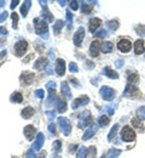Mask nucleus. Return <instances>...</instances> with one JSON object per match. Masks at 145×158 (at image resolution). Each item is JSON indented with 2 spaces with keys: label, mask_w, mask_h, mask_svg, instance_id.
Masks as SVG:
<instances>
[{
  "label": "nucleus",
  "mask_w": 145,
  "mask_h": 158,
  "mask_svg": "<svg viewBox=\"0 0 145 158\" xmlns=\"http://www.w3.org/2000/svg\"><path fill=\"white\" fill-rule=\"evenodd\" d=\"M123 65H124V61L123 60H116V62H115V66L117 67V68L123 67Z\"/></svg>",
  "instance_id": "52"
},
{
  "label": "nucleus",
  "mask_w": 145,
  "mask_h": 158,
  "mask_svg": "<svg viewBox=\"0 0 145 158\" xmlns=\"http://www.w3.org/2000/svg\"><path fill=\"white\" fill-rule=\"evenodd\" d=\"M61 147H62L61 140H56V141L53 142V151H54L56 153H58V152L61 151Z\"/></svg>",
  "instance_id": "41"
},
{
  "label": "nucleus",
  "mask_w": 145,
  "mask_h": 158,
  "mask_svg": "<svg viewBox=\"0 0 145 158\" xmlns=\"http://www.w3.org/2000/svg\"><path fill=\"white\" fill-rule=\"evenodd\" d=\"M27 158H35L34 150H28V152H27Z\"/></svg>",
  "instance_id": "54"
},
{
  "label": "nucleus",
  "mask_w": 145,
  "mask_h": 158,
  "mask_svg": "<svg viewBox=\"0 0 145 158\" xmlns=\"http://www.w3.org/2000/svg\"><path fill=\"white\" fill-rule=\"evenodd\" d=\"M69 71L73 73H76V72H79V67H77V65L75 62H70L69 63Z\"/></svg>",
  "instance_id": "44"
},
{
  "label": "nucleus",
  "mask_w": 145,
  "mask_h": 158,
  "mask_svg": "<svg viewBox=\"0 0 145 158\" xmlns=\"http://www.w3.org/2000/svg\"><path fill=\"white\" fill-rule=\"evenodd\" d=\"M95 153H97V150L94 146H91L88 149V156H87V158H95Z\"/></svg>",
  "instance_id": "42"
},
{
  "label": "nucleus",
  "mask_w": 145,
  "mask_h": 158,
  "mask_svg": "<svg viewBox=\"0 0 145 158\" xmlns=\"http://www.w3.org/2000/svg\"><path fill=\"white\" fill-rule=\"evenodd\" d=\"M11 17H12V19H13V24H12V27H13L15 29H17V22H18V15H17L16 12H13V14L11 15Z\"/></svg>",
  "instance_id": "48"
},
{
  "label": "nucleus",
  "mask_w": 145,
  "mask_h": 158,
  "mask_svg": "<svg viewBox=\"0 0 145 158\" xmlns=\"http://www.w3.org/2000/svg\"><path fill=\"white\" fill-rule=\"evenodd\" d=\"M81 11H82V14H90L91 11H92V6L91 5H88V4H82V7H81Z\"/></svg>",
  "instance_id": "39"
},
{
  "label": "nucleus",
  "mask_w": 145,
  "mask_h": 158,
  "mask_svg": "<svg viewBox=\"0 0 145 158\" xmlns=\"http://www.w3.org/2000/svg\"><path fill=\"white\" fill-rule=\"evenodd\" d=\"M135 32H137V34L139 35H145V26L140 24V26H135Z\"/></svg>",
  "instance_id": "40"
},
{
  "label": "nucleus",
  "mask_w": 145,
  "mask_h": 158,
  "mask_svg": "<svg viewBox=\"0 0 145 158\" xmlns=\"http://www.w3.org/2000/svg\"><path fill=\"white\" fill-rule=\"evenodd\" d=\"M41 17L44 18V19H47L48 22H52L53 21V16L51 15V12L48 11V9L45 6L44 7V10H42V14H41Z\"/></svg>",
  "instance_id": "29"
},
{
  "label": "nucleus",
  "mask_w": 145,
  "mask_h": 158,
  "mask_svg": "<svg viewBox=\"0 0 145 158\" xmlns=\"http://www.w3.org/2000/svg\"><path fill=\"white\" fill-rule=\"evenodd\" d=\"M103 73H104L106 77H108V78H110V79H117V78H119L117 72H115L114 70H111L110 67H104Z\"/></svg>",
  "instance_id": "22"
},
{
  "label": "nucleus",
  "mask_w": 145,
  "mask_h": 158,
  "mask_svg": "<svg viewBox=\"0 0 145 158\" xmlns=\"http://www.w3.org/2000/svg\"><path fill=\"white\" fill-rule=\"evenodd\" d=\"M121 139L126 142H131L135 140V133L129 125L123 126V129L121 131Z\"/></svg>",
  "instance_id": "3"
},
{
  "label": "nucleus",
  "mask_w": 145,
  "mask_h": 158,
  "mask_svg": "<svg viewBox=\"0 0 145 158\" xmlns=\"http://www.w3.org/2000/svg\"><path fill=\"white\" fill-rule=\"evenodd\" d=\"M120 154H121V150H117V149H111L109 150V153H108L109 158H117Z\"/></svg>",
  "instance_id": "36"
},
{
  "label": "nucleus",
  "mask_w": 145,
  "mask_h": 158,
  "mask_svg": "<svg viewBox=\"0 0 145 158\" xmlns=\"http://www.w3.org/2000/svg\"><path fill=\"white\" fill-rule=\"evenodd\" d=\"M0 34L3 35H7V29L5 27H0Z\"/></svg>",
  "instance_id": "57"
},
{
  "label": "nucleus",
  "mask_w": 145,
  "mask_h": 158,
  "mask_svg": "<svg viewBox=\"0 0 145 158\" xmlns=\"http://www.w3.org/2000/svg\"><path fill=\"white\" fill-rule=\"evenodd\" d=\"M27 47H28V44H27V42L25 40H21V42H17L16 44H15V55L17 56V57H21V56H23L24 54H25V51H27Z\"/></svg>",
  "instance_id": "6"
},
{
  "label": "nucleus",
  "mask_w": 145,
  "mask_h": 158,
  "mask_svg": "<svg viewBox=\"0 0 145 158\" xmlns=\"http://www.w3.org/2000/svg\"><path fill=\"white\" fill-rule=\"evenodd\" d=\"M46 116L48 118V121H51L52 123V121L56 118V111H46Z\"/></svg>",
  "instance_id": "45"
},
{
  "label": "nucleus",
  "mask_w": 145,
  "mask_h": 158,
  "mask_svg": "<svg viewBox=\"0 0 145 158\" xmlns=\"http://www.w3.org/2000/svg\"><path fill=\"white\" fill-rule=\"evenodd\" d=\"M106 24H108L109 29H111V31H116V29L119 28V26H120V23H119L117 19H112V21H109Z\"/></svg>",
  "instance_id": "35"
},
{
  "label": "nucleus",
  "mask_w": 145,
  "mask_h": 158,
  "mask_svg": "<svg viewBox=\"0 0 145 158\" xmlns=\"http://www.w3.org/2000/svg\"><path fill=\"white\" fill-rule=\"evenodd\" d=\"M59 101V98L56 96L54 93V89H48V97H47V101H46V106H53L57 105V102Z\"/></svg>",
  "instance_id": "13"
},
{
  "label": "nucleus",
  "mask_w": 145,
  "mask_h": 158,
  "mask_svg": "<svg viewBox=\"0 0 145 158\" xmlns=\"http://www.w3.org/2000/svg\"><path fill=\"white\" fill-rule=\"evenodd\" d=\"M94 35H95V37H99V38H105L106 35H108V33H106L105 29H99V31L97 32Z\"/></svg>",
  "instance_id": "46"
},
{
  "label": "nucleus",
  "mask_w": 145,
  "mask_h": 158,
  "mask_svg": "<svg viewBox=\"0 0 145 158\" xmlns=\"http://www.w3.org/2000/svg\"><path fill=\"white\" fill-rule=\"evenodd\" d=\"M100 158H105V156H102V157H100Z\"/></svg>",
  "instance_id": "63"
},
{
  "label": "nucleus",
  "mask_w": 145,
  "mask_h": 158,
  "mask_svg": "<svg viewBox=\"0 0 145 158\" xmlns=\"http://www.w3.org/2000/svg\"><path fill=\"white\" fill-rule=\"evenodd\" d=\"M131 47H132V44H131L129 40H127V39H121V40L117 43V49L121 52L127 54L131 50Z\"/></svg>",
  "instance_id": "10"
},
{
  "label": "nucleus",
  "mask_w": 145,
  "mask_h": 158,
  "mask_svg": "<svg viewBox=\"0 0 145 158\" xmlns=\"http://www.w3.org/2000/svg\"><path fill=\"white\" fill-rule=\"evenodd\" d=\"M138 88L133 85V84H127V86L124 88V91H123V96L126 97H137L138 96Z\"/></svg>",
  "instance_id": "7"
},
{
  "label": "nucleus",
  "mask_w": 145,
  "mask_h": 158,
  "mask_svg": "<svg viewBox=\"0 0 145 158\" xmlns=\"http://www.w3.org/2000/svg\"><path fill=\"white\" fill-rule=\"evenodd\" d=\"M30 6H32V1H29V0L24 1V4H23L22 7H21V14H22L23 17H25V16L28 15V10L30 9Z\"/></svg>",
  "instance_id": "28"
},
{
  "label": "nucleus",
  "mask_w": 145,
  "mask_h": 158,
  "mask_svg": "<svg viewBox=\"0 0 145 158\" xmlns=\"http://www.w3.org/2000/svg\"><path fill=\"white\" fill-rule=\"evenodd\" d=\"M44 141H45V136L42 133H37L36 134V137L34 140V145H33V150L34 151H39L41 150V147L44 145Z\"/></svg>",
  "instance_id": "11"
},
{
  "label": "nucleus",
  "mask_w": 145,
  "mask_h": 158,
  "mask_svg": "<svg viewBox=\"0 0 145 158\" xmlns=\"http://www.w3.org/2000/svg\"><path fill=\"white\" fill-rule=\"evenodd\" d=\"M34 114V108L33 107H25L24 110L22 111L21 116L24 118V119H29V118H32Z\"/></svg>",
  "instance_id": "24"
},
{
  "label": "nucleus",
  "mask_w": 145,
  "mask_h": 158,
  "mask_svg": "<svg viewBox=\"0 0 145 158\" xmlns=\"http://www.w3.org/2000/svg\"><path fill=\"white\" fill-rule=\"evenodd\" d=\"M116 107H117V103H114L112 106H111V105H106V106H104V107L102 108V111H104V112H106L108 114L112 116V114L115 113V110H116Z\"/></svg>",
  "instance_id": "26"
},
{
  "label": "nucleus",
  "mask_w": 145,
  "mask_h": 158,
  "mask_svg": "<svg viewBox=\"0 0 145 158\" xmlns=\"http://www.w3.org/2000/svg\"><path fill=\"white\" fill-rule=\"evenodd\" d=\"M3 6H5V1L4 0H0V7H3Z\"/></svg>",
  "instance_id": "60"
},
{
  "label": "nucleus",
  "mask_w": 145,
  "mask_h": 158,
  "mask_svg": "<svg viewBox=\"0 0 145 158\" xmlns=\"http://www.w3.org/2000/svg\"><path fill=\"white\" fill-rule=\"evenodd\" d=\"M56 110H57V112H59V113L65 112L66 111V103H65V101H62V100L58 101L57 105H56Z\"/></svg>",
  "instance_id": "30"
},
{
  "label": "nucleus",
  "mask_w": 145,
  "mask_h": 158,
  "mask_svg": "<svg viewBox=\"0 0 145 158\" xmlns=\"http://www.w3.org/2000/svg\"><path fill=\"white\" fill-rule=\"evenodd\" d=\"M6 52H7L6 50H3L1 52H0V58H3L4 56H6Z\"/></svg>",
  "instance_id": "58"
},
{
  "label": "nucleus",
  "mask_w": 145,
  "mask_h": 158,
  "mask_svg": "<svg viewBox=\"0 0 145 158\" xmlns=\"http://www.w3.org/2000/svg\"><path fill=\"white\" fill-rule=\"evenodd\" d=\"M88 102H90V97L88 96H86V95L80 96V97L75 98V100L73 101L71 108H73V110H76V108H79L80 106H85V105H87Z\"/></svg>",
  "instance_id": "8"
},
{
  "label": "nucleus",
  "mask_w": 145,
  "mask_h": 158,
  "mask_svg": "<svg viewBox=\"0 0 145 158\" xmlns=\"http://www.w3.org/2000/svg\"><path fill=\"white\" fill-rule=\"evenodd\" d=\"M100 49H102V44L98 42V40H94L92 42L91 46H90V54L92 57H97L99 55V51H100Z\"/></svg>",
  "instance_id": "14"
},
{
  "label": "nucleus",
  "mask_w": 145,
  "mask_h": 158,
  "mask_svg": "<svg viewBox=\"0 0 145 158\" xmlns=\"http://www.w3.org/2000/svg\"><path fill=\"white\" fill-rule=\"evenodd\" d=\"M57 121H58V125H59L63 135L68 136L70 134V131H71V123H70V121L68 119V118H63V117H59Z\"/></svg>",
  "instance_id": "4"
},
{
  "label": "nucleus",
  "mask_w": 145,
  "mask_h": 158,
  "mask_svg": "<svg viewBox=\"0 0 145 158\" xmlns=\"http://www.w3.org/2000/svg\"><path fill=\"white\" fill-rule=\"evenodd\" d=\"M35 134H36V129H35L33 125L24 126V135H25V137H27L28 140H32Z\"/></svg>",
  "instance_id": "19"
},
{
  "label": "nucleus",
  "mask_w": 145,
  "mask_h": 158,
  "mask_svg": "<svg viewBox=\"0 0 145 158\" xmlns=\"http://www.w3.org/2000/svg\"><path fill=\"white\" fill-rule=\"evenodd\" d=\"M47 66H48V62H47V58H45V57H39L36 60V62L34 63V68L37 71L44 70V68H46Z\"/></svg>",
  "instance_id": "18"
},
{
  "label": "nucleus",
  "mask_w": 145,
  "mask_h": 158,
  "mask_svg": "<svg viewBox=\"0 0 145 158\" xmlns=\"http://www.w3.org/2000/svg\"><path fill=\"white\" fill-rule=\"evenodd\" d=\"M144 51H145L144 42L141 40V39H138V40L135 42V44H134V52L137 55H141V54H144Z\"/></svg>",
  "instance_id": "21"
},
{
  "label": "nucleus",
  "mask_w": 145,
  "mask_h": 158,
  "mask_svg": "<svg viewBox=\"0 0 145 158\" xmlns=\"http://www.w3.org/2000/svg\"><path fill=\"white\" fill-rule=\"evenodd\" d=\"M41 38H44V39H48V33H46V34H42V35H41Z\"/></svg>",
  "instance_id": "61"
},
{
  "label": "nucleus",
  "mask_w": 145,
  "mask_h": 158,
  "mask_svg": "<svg viewBox=\"0 0 145 158\" xmlns=\"http://www.w3.org/2000/svg\"><path fill=\"white\" fill-rule=\"evenodd\" d=\"M35 96H36L37 98H44V96H45V91L42 90V89H37V90L35 91Z\"/></svg>",
  "instance_id": "47"
},
{
  "label": "nucleus",
  "mask_w": 145,
  "mask_h": 158,
  "mask_svg": "<svg viewBox=\"0 0 145 158\" xmlns=\"http://www.w3.org/2000/svg\"><path fill=\"white\" fill-rule=\"evenodd\" d=\"M70 9L74 10V11H76V10L79 9V1H76V0H74V1H70Z\"/></svg>",
  "instance_id": "49"
},
{
  "label": "nucleus",
  "mask_w": 145,
  "mask_h": 158,
  "mask_svg": "<svg viewBox=\"0 0 145 158\" xmlns=\"http://www.w3.org/2000/svg\"><path fill=\"white\" fill-rule=\"evenodd\" d=\"M56 88V82H48L46 84V89L48 90V89H54Z\"/></svg>",
  "instance_id": "51"
},
{
  "label": "nucleus",
  "mask_w": 145,
  "mask_h": 158,
  "mask_svg": "<svg viewBox=\"0 0 145 158\" xmlns=\"http://www.w3.org/2000/svg\"><path fill=\"white\" fill-rule=\"evenodd\" d=\"M58 3H59L62 6H64V5H65V1H58Z\"/></svg>",
  "instance_id": "62"
},
{
  "label": "nucleus",
  "mask_w": 145,
  "mask_h": 158,
  "mask_svg": "<svg viewBox=\"0 0 145 158\" xmlns=\"http://www.w3.org/2000/svg\"><path fill=\"white\" fill-rule=\"evenodd\" d=\"M132 124L134 128H137V129L140 131V133H144V126H143V123L138 119V118H133L132 119Z\"/></svg>",
  "instance_id": "32"
},
{
  "label": "nucleus",
  "mask_w": 145,
  "mask_h": 158,
  "mask_svg": "<svg viewBox=\"0 0 145 158\" xmlns=\"http://www.w3.org/2000/svg\"><path fill=\"white\" fill-rule=\"evenodd\" d=\"M98 123H99L100 126H106V125H108V124L110 123V119H109V117H108V116H100Z\"/></svg>",
  "instance_id": "34"
},
{
  "label": "nucleus",
  "mask_w": 145,
  "mask_h": 158,
  "mask_svg": "<svg viewBox=\"0 0 145 158\" xmlns=\"http://www.w3.org/2000/svg\"><path fill=\"white\" fill-rule=\"evenodd\" d=\"M97 129H98V125H95V124H92V126H90L88 129H87V130L85 131V134H83V136H82V140L87 141L88 139H91V137H92V136L95 134Z\"/></svg>",
  "instance_id": "17"
},
{
  "label": "nucleus",
  "mask_w": 145,
  "mask_h": 158,
  "mask_svg": "<svg viewBox=\"0 0 145 158\" xmlns=\"http://www.w3.org/2000/svg\"><path fill=\"white\" fill-rule=\"evenodd\" d=\"M127 80H128V84H137L139 82V75L138 73H135V72H131L128 71V78H127Z\"/></svg>",
  "instance_id": "23"
},
{
  "label": "nucleus",
  "mask_w": 145,
  "mask_h": 158,
  "mask_svg": "<svg viewBox=\"0 0 145 158\" xmlns=\"http://www.w3.org/2000/svg\"><path fill=\"white\" fill-rule=\"evenodd\" d=\"M102 51H103L104 54H109V52H111V51H112V44H111L110 42H105V43H103V45H102Z\"/></svg>",
  "instance_id": "33"
},
{
  "label": "nucleus",
  "mask_w": 145,
  "mask_h": 158,
  "mask_svg": "<svg viewBox=\"0 0 145 158\" xmlns=\"http://www.w3.org/2000/svg\"><path fill=\"white\" fill-rule=\"evenodd\" d=\"M100 24H102V19H100V18H98V17L91 18V19H90V23H88V29H90V32L93 33V34H95L97 28H98Z\"/></svg>",
  "instance_id": "15"
},
{
  "label": "nucleus",
  "mask_w": 145,
  "mask_h": 158,
  "mask_svg": "<svg viewBox=\"0 0 145 158\" xmlns=\"http://www.w3.org/2000/svg\"><path fill=\"white\" fill-rule=\"evenodd\" d=\"M10 101H11V102H17V103H21V102L23 101V96H22V94H21V93L16 91V93H13L11 96H10Z\"/></svg>",
  "instance_id": "25"
},
{
  "label": "nucleus",
  "mask_w": 145,
  "mask_h": 158,
  "mask_svg": "<svg viewBox=\"0 0 145 158\" xmlns=\"http://www.w3.org/2000/svg\"><path fill=\"white\" fill-rule=\"evenodd\" d=\"M34 28H35V33L39 34V35H42V34H46L47 33V29H48V26L46 23L45 19H41V18H34Z\"/></svg>",
  "instance_id": "1"
},
{
  "label": "nucleus",
  "mask_w": 145,
  "mask_h": 158,
  "mask_svg": "<svg viewBox=\"0 0 145 158\" xmlns=\"http://www.w3.org/2000/svg\"><path fill=\"white\" fill-rule=\"evenodd\" d=\"M61 90H62V95L64 97H66L68 100L71 98V93H70V89H69V85H68L66 82H62L61 84Z\"/></svg>",
  "instance_id": "20"
},
{
  "label": "nucleus",
  "mask_w": 145,
  "mask_h": 158,
  "mask_svg": "<svg viewBox=\"0 0 145 158\" xmlns=\"http://www.w3.org/2000/svg\"><path fill=\"white\" fill-rule=\"evenodd\" d=\"M33 79H34V73H33V72H28V71L23 72V73L21 74V77H19V80H21L22 84H24V85L32 84Z\"/></svg>",
  "instance_id": "12"
},
{
  "label": "nucleus",
  "mask_w": 145,
  "mask_h": 158,
  "mask_svg": "<svg viewBox=\"0 0 145 158\" xmlns=\"http://www.w3.org/2000/svg\"><path fill=\"white\" fill-rule=\"evenodd\" d=\"M32 57H33V55H29V56H28V57H27V58H25V60H24V62H25V63H27V62H28V61H29V60H30V58H32Z\"/></svg>",
  "instance_id": "59"
},
{
  "label": "nucleus",
  "mask_w": 145,
  "mask_h": 158,
  "mask_svg": "<svg viewBox=\"0 0 145 158\" xmlns=\"http://www.w3.org/2000/svg\"><path fill=\"white\" fill-rule=\"evenodd\" d=\"M65 16H66L68 24H69V27H70V26H71V23H73V14L69 11V10H66V11H65Z\"/></svg>",
  "instance_id": "43"
},
{
  "label": "nucleus",
  "mask_w": 145,
  "mask_h": 158,
  "mask_svg": "<svg viewBox=\"0 0 145 158\" xmlns=\"http://www.w3.org/2000/svg\"><path fill=\"white\" fill-rule=\"evenodd\" d=\"M48 131H50L51 134H56L57 131H56V125L53 124V123H50L48 124Z\"/></svg>",
  "instance_id": "50"
},
{
  "label": "nucleus",
  "mask_w": 145,
  "mask_h": 158,
  "mask_svg": "<svg viewBox=\"0 0 145 158\" xmlns=\"http://www.w3.org/2000/svg\"><path fill=\"white\" fill-rule=\"evenodd\" d=\"M69 82H70L71 84H74V86H76V88H80V84L77 83V79H75V78H70V79H69Z\"/></svg>",
  "instance_id": "53"
},
{
  "label": "nucleus",
  "mask_w": 145,
  "mask_h": 158,
  "mask_svg": "<svg viewBox=\"0 0 145 158\" xmlns=\"http://www.w3.org/2000/svg\"><path fill=\"white\" fill-rule=\"evenodd\" d=\"M86 156H87V150L85 147H80L79 152L76 153V158H86Z\"/></svg>",
  "instance_id": "37"
},
{
  "label": "nucleus",
  "mask_w": 145,
  "mask_h": 158,
  "mask_svg": "<svg viewBox=\"0 0 145 158\" xmlns=\"http://www.w3.org/2000/svg\"><path fill=\"white\" fill-rule=\"evenodd\" d=\"M63 26H64V21H62V19H58V21L53 24V32H54V34H59Z\"/></svg>",
  "instance_id": "31"
},
{
  "label": "nucleus",
  "mask_w": 145,
  "mask_h": 158,
  "mask_svg": "<svg viewBox=\"0 0 145 158\" xmlns=\"http://www.w3.org/2000/svg\"><path fill=\"white\" fill-rule=\"evenodd\" d=\"M56 72L59 77H62L65 73V61L62 58H58L56 61Z\"/></svg>",
  "instance_id": "16"
},
{
  "label": "nucleus",
  "mask_w": 145,
  "mask_h": 158,
  "mask_svg": "<svg viewBox=\"0 0 145 158\" xmlns=\"http://www.w3.org/2000/svg\"><path fill=\"white\" fill-rule=\"evenodd\" d=\"M7 16H8V14L5 11V12H3L1 15H0V22H4L5 21V19L7 18Z\"/></svg>",
  "instance_id": "55"
},
{
  "label": "nucleus",
  "mask_w": 145,
  "mask_h": 158,
  "mask_svg": "<svg viewBox=\"0 0 145 158\" xmlns=\"http://www.w3.org/2000/svg\"><path fill=\"white\" fill-rule=\"evenodd\" d=\"M100 95H102L104 101H111V100H114V97H115V90L105 85V86L100 88Z\"/></svg>",
  "instance_id": "5"
},
{
  "label": "nucleus",
  "mask_w": 145,
  "mask_h": 158,
  "mask_svg": "<svg viewBox=\"0 0 145 158\" xmlns=\"http://www.w3.org/2000/svg\"><path fill=\"white\" fill-rule=\"evenodd\" d=\"M91 123H92V114L90 113V111H83V112L80 114L77 126H79L80 129H85L86 126L91 125Z\"/></svg>",
  "instance_id": "2"
},
{
  "label": "nucleus",
  "mask_w": 145,
  "mask_h": 158,
  "mask_svg": "<svg viewBox=\"0 0 145 158\" xmlns=\"http://www.w3.org/2000/svg\"><path fill=\"white\" fill-rule=\"evenodd\" d=\"M117 130H119V124H115V125L112 126V129L110 130L109 135H108V140H109L110 142L115 140V137H116V134H117Z\"/></svg>",
  "instance_id": "27"
},
{
  "label": "nucleus",
  "mask_w": 145,
  "mask_h": 158,
  "mask_svg": "<svg viewBox=\"0 0 145 158\" xmlns=\"http://www.w3.org/2000/svg\"><path fill=\"white\" fill-rule=\"evenodd\" d=\"M137 116L140 118V119H145V106H141V107L138 108Z\"/></svg>",
  "instance_id": "38"
},
{
  "label": "nucleus",
  "mask_w": 145,
  "mask_h": 158,
  "mask_svg": "<svg viewBox=\"0 0 145 158\" xmlns=\"http://www.w3.org/2000/svg\"><path fill=\"white\" fill-rule=\"evenodd\" d=\"M18 4H19V0H13V1L11 3V5H10V7H11V9L13 10V9H15V7H16Z\"/></svg>",
  "instance_id": "56"
},
{
  "label": "nucleus",
  "mask_w": 145,
  "mask_h": 158,
  "mask_svg": "<svg viewBox=\"0 0 145 158\" xmlns=\"http://www.w3.org/2000/svg\"><path fill=\"white\" fill-rule=\"evenodd\" d=\"M83 37H85V29L83 27H79L77 28V31L75 32L74 34V44L75 46H80L82 40H83Z\"/></svg>",
  "instance_id": "9"
}]
</instances>
